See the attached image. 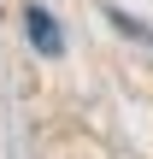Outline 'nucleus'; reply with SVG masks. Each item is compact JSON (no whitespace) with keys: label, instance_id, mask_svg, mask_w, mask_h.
Wrapping results in <instances>:
<instances>
[{"label":"nucleus","instance_id":"nucleus-1","mask_svg":"<svg viewBox=\"0 0 153 159\" xmlns=\"http://www.w3.org/2000/svg\"><path fill=\"white\" fill-rule=\"evenodd\" d=\"M24 30H29V41H35L41 53H59V47H65V41H59V24H53L47 6H29V12H24Z\"/></svg>","mask_w":153,"mask_h":159}]
</instances>
